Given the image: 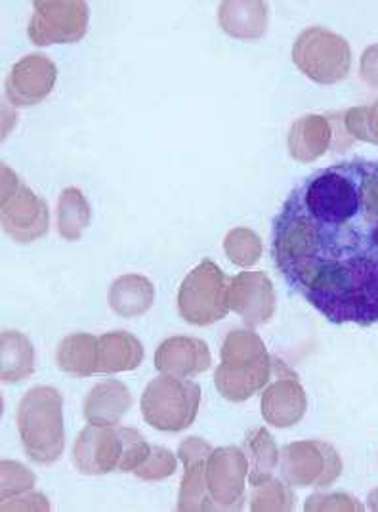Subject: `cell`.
Wrapping results in <instances>:
<instances>
[{
	"mask_svg": "<svg viewBox=\"0 0 378 512\" xmlns=\"http://www.w3.org/2000/svg\"><path fill=\"white\" fill-rule=\"evenodd\" d=\"M123 432L121 427L88 425L81 430L73 446L75 467L88 476H104L119 472L123 461Z\"/></svg>",
	"mask_w": 378,
	"mask_h": 512,
	"instance_id": "cell-11",
	"label": "cell"
},
{
	"mask_svg": "<svg viewBox=\"0 0 378 512\" xmlns=\"http://www.w3.org/2000/svg\"><path fill=\"white\" fill-rule=\"evenodd\" d=\"M230 310L249 327H260L275 314L272 279L264 272H241L230 281Z\"/></svg>",
	"mask_w": 378,
	"mask_h": 512,
	"instance_id": "cell-14",
	"label": "cell"
},
{
	"mask_svg": "<svg viewBox=\"0 0 378 512\" xmlns=\"http://www.w3.org/2000/svg\"><path fill=\"white\" fill-rule=\"evenodd\" d=\"M58 79V69L44 54H29L21 58L6 77L4 92L12 106L31 107L41 104L52 92Z\"/></svg>",
	"mask_w": 378,
	"mask_h": 512,
	"instance_id": "cell-12",
	"label": "cell"
},
{
	"mask_svg": "<svg viewBox=\"0 0 378 512\" xmlns=\"http://www.w3.org/2000/svg\"><path fill=\"white\" fill-rule=\"evenodd\" d=\"M144 362V346L126 331H111L98 337V367L96 373L113 375L134 371Z\"/></svg>",
	"mask_w": 378,
	"mask_h": 512,
	"instance_id": "cell-20",
	"label": "cell"
},
{
	"mask_svg": "<svg viewBox=\"0 0 378 512\" xmlns=\"http://www.w3.org/2000/svg\"><path fill=\"white\" fill-rule=\"evenodd\" d=\"M2 501L14 499L16 495L33 490L37 478L31 470L23 467L18 461H2Z\"/></svg>",
	"mask_w": 378,
	"mask_h": 512,
	"instance_id": "cell-29",
	"label": "cell"
},
{
	"mask_svg": "<svg viewBox=\"0 0 378 512\" xmlns=\"http://www.w3.org/2000/svg\"><path fill=\"white\" fill-rule=\"evenodd\" d=\"M224 251L235 266L249 268L260 260L264 243L262 237L252 232L251 228H233L224 239Z\"/></svg>",
	"mask_w": 378,
	"mask_h": 512,
	"instance_id": "cell-27",
	"label": "cell"
},
{
	"mask_svg": "<svg viewBox=\"0 0 378 512\" xmlns=\"http://www.w3.org/2000/svg\"><path fill=\"white\" fill-rule=\"evenodd\" d=\"M212 356L207 342L195 337H170L155 352V367L163 375L195 377L209 371Z\"/></svg>",
	"mask_w": 378,
	"mask_h": 512,
	"instance_id": "cell-17",
	"label": "cell"
},
{
	"mask_svg": "<svg viewBox=\"0 0 378 512\" xmlns=\"http://www.w3.org/2000/svg\"><path fill=\"white\" fill-rule=\"evenodd\" d=\"M155 287L140 274H126L115 279L109 287L107 302L111 310L121 318H140L153 306Z\"/></svg>",
	"mask_w": 378,
	"mask_h": 512,
	"instance_id": "cell-21",
	"label": "cell"
},
{
	"mask_svg": "<svg viewBox=\"0 0 378 512\" xmlns=\"http://www.w3.org/2000/svg\"><path fill=\"white\" fill-rule=\"evenodd\" d=\"M268 20V4L262 0H228L218 8L222 31L239 41H256L264 37Z\"/></svg>",
	"mask_w": 378,
	"mask_h": 512,
	"instance_id": "cell-19",
	"label": "cell"
},
{
	"mask_svg": "<svg viewBox=\"0 0 378 512\" xmlns=\"http://www.w3.org/2000/svg\"><path fill=\"white\" fill-rule=\"evenodd\" d=\"M279 472L294 488H327L340 478L342 459L327 442H293L279 451Z\"/></svg>",
	"mask_w": 378,
	"mask_h": 512,
	"instance_id": "cell-8",
	"label": "cell"
},
{
	"mask_svg": "<svg viewBox=\"0 0 378 512\" xmlns=\"http://www.w3.org/2000/svg\"><path fill=\"white\" fill-rule=\"evenodd\" d=\"M308 409V398L298 377L287 371L279 375L262 394V417L275 428L294 427Z\"/></svg>",
	"mask_w": 378,
	"mask_h": 512,
	"instance_id": "cell-15",
	"label": "cell"
},
{
	"mask_svg": "<svg viewBox=\"0 0 378 512\" xmlns=\"http://www.w3.org/2000/svg\"><path fill=\"white\" fill-rule=\"evenodd\" d=\"M249 459L243 449H212L207 461V488L216 511H241L245 505V478Z\"/></svg>",
	"mask_w": 378,
	"mask_h": 512,
	"instance_id": "cell-10",
	"label": "cell"
},
{
	"mask_svg": "<svg viewBox=\"0 0 378 512\" xmlns=\"http://www.w3.org/2000/svg\"><path fill=\"white\" fill-rule=\"evenodd\" d=\"M304 511H363V505L357 501L354 495L348 493H333V495H323V493H315L312 497L306 499Z\"/></svg>",
	"mask_w": 378,
	"mask_h": 512,
	"instance_id": "cell-31",
	"label": "cell"
},
{
	"mask_svg": "<svg viewBox=\"0 0 378 512\" xmlns=\"http://www.w3.org/2000/svg\"><path fill=\"white\" fill-rule=\"evenodd\" d=\"M18 430L29 459L37 465H52L65 446L63 396L52 386L31 388L18 407Z\"/></svg>",
	"mask_w": 378,
	"mask_h": 512,
	"instance_id": "cell-3",
	"label": "cell"
},
{
	"mask_svg": "<svg viewBox=\"0 0 378 512\" xmlns=\"http://www.w3.org/2000/svg\"><path fill=\"white\" fill-rule=\"evenodd\" d=\"M27 27L37 46L79 43L88 31V6L83 0H37Z\"/></svg>",
	"mask_w": 378,
	"mask_h": 512,
	"instance_id": "cell-9",
	"label": "cell"
},
{
	"mask_svg": "<svg viewBox=\"0 0 378 512\" xmlns=\"http://www.w3.org/2000/svg\"><path fill=\"white\" fill-rule=\"evenodd\" d=\"M245 453L249 459V482L258 486L273 476L279 465V449L275 446L268 428L251 430L245 438Z\"/></svg>",
	"mask_w": 378,
	"mask_h": 512,
	"instance_id": "cell-24",
	"label": "cell"
},
{
	"mask_svg": "<svg viewBox=\"0 0 378 512\" xmlns=\"http://www.w3.org/2000/svg\"><path fill=\"white\" fill-rule=\"evenodd\" d=\"M58 367L73 377H90L98 367V337L90 333H73L65 337L56 350Z\"/></svg>",
	"mask_w": 378,
	"mask_h": 512,
	"instance_id": "cell-23",
	"label": "cell"
},
{
	"mask_svg": "<svg viewBox=\"0 0 378 512\" xmlns=\"http://www.w3.org/2000/svg\"><path fill=\"white\" fill-rule=\"evenodd\" d=\"M293 62L317 85H336L350 75L352 48L325 27H308L294 41Z\"/></svg>",
	"mask_w": 378,
	"mask_h": 512,
	"instance_id": "cell-5",
	"label": "cell"
},
{
	"mask_svg": "<svg viewBox=\"0 0 378 512\" xmlns=\"http://www.w3.org/2000/svg\"><path fill=\"white\" fill-rule=\"evenodd\" d=\"M220 358L214 384L222 398L233 404L251 400L270 381L272 358L266 344L252 331L233 329L222 344Z\"/></svg>",
	"mask_w": 378,
	"mask_h": 512,
	"instance_id": "cell-2",
	"label": "cell"
},
{
	"mask_svg": "<svg viewBox=\"0 0 378 512\" xmlns=\"http://www.w3.org/2000/svg\"><path fill=\"white\" fill-rule=\"evenodd\" d=\"M48 511L50 505H48V499L42 495V493H31L27 497H21V499H12V505L10 503H2V511Z\"/></svg>",
	"mask_w": 378,
	"mask_h": 512,
	"instance_id": "cell-33",
	"label": "cell"
},
{
	"mask_svg": "<svg viewBox=\"0 0 378 512\" xmlns=\"http://www.w3.org/2000/svg\"><path fill=\"white\" fill-rule=\"evenodd\" d=\"M361 79L373 88H378V44H371L359 62Z\"/></svg>",
	"mask_w": 378,
	"mask_h": 512,
	"instance_id": "cell-32",
	"label": "cell"
},
{
	"mask_svg": "<svg viewBox=\"0 0 378 512\" xmlns=\"http://www.w3.org/2000/svg\"><path fill=\"white\" fill-rule=\"evenodd\" d=\"M0 377L4 383H20L35 371V348L20 331H4L0 337Z\"/></svg>",
	"mask_w": 378,
	"mask_h": 512,
	"instance_id": "cell-22",
	"label": "cell"
},
{
	"mask_svg": "<svg viewBox=\"0 0 378 512\" xmlns=\"http://www.w3.org/2000/svg\"><path fill=\"white\" fill-rule=\"evenodd\" d=\"M212 448L203 438H186L178 455L184 463V480L178 493V511H216V505L207 488V461Z\"/></svg>",
	"mask_w": 378,
	"mask_h": 512,
	"instance_id": "cell-13",
	"label": "cell"
},
{
	"mask_svg": "<svg viewBox=\"0 0 378 512\" xmlns=\"http://www.w3.org/2000/svg\"><path fill=\"white\" fill-rule=\"evenodd\" d=\"M132 407V396L125 383L109 379L96 384L84 398L83 413L88 425L115 427Z\"/></svg>",
	"mask_w": 378,
	"mask_h": 512,
	"instance_id": "cell-18",
	"label": "cell"
},
{
	"mask_svg": "<svg viewBox=\"0 0 378 512\" xmlns=\"http://www.w3.org/2000/svg\"><path fill=\"white\" fill-rule=\"evenodd\" d=\"M373 109H375V113H377V119H378V102H375V104H373Z\"/></svg>",
	"mask_w": 378,
	"mask_h": 512,
	"instance_id": "cell-35",
	"label": "cell"
},
{
	"mask_svg": "<svg viewBox=\"0 0 378 512\" xmlns=\"http://www.w3.org/2000/svg\"><path fill=\"white\" fill-rule=\"evenodd\" d=\"M251 509L254 512H287L293 511L296 495L291 486L283 480L270 478L258 486H252Z\"/></svg>",
	"mask_w": 378,
	"mask_h": 512,
	"instance_id": "cell-26",
	"label": "cell"
},
{
	"mask_svg": "<svg viewBox=\"0 0 378 512\" xmlns=\"http://www.w3.org/2000/svg\"><path fill=\"white\" fill-rule=\"evenodd\" d=\"M287 146L298 163H314L331 150V146L340 151L335 119L333 123L325 115H304L296 119L287 134Z\"/></svg>",
	"mask_w": 378,
	"mask_h": 512,
	"instance_id": "cell-16",
	"label": "cell"
},
{
	"mask_svg": "<svg viewBox=\"0 0 378 512\" xmlns=\"http://www.w3.org/2000/svg\"><path fill=\"white\" fill-rule=\"evenodd\" d=\"M176 465V457L170 449L155 446L149 451L146 461L134 470V474L144 482H159L170 478L176 472Z\"/></svg>",
	"mask_w": 378,
	"mask_h": 512,
	"instance_id": "cell-28",
	"label": "cell"
},
{
	"mask_svg": "<svg viewBox=\"0 0 378 512\" xmlns=\"http://www.w3.org/2000/svg\"><path fill=\"white\" fill-rule=\"evenodd\" d=\"M178 312L197 327H207L230 314V283L212 260H203L182 281Z\"/></svg>",
	"mask_w": 378,
	"mask_h": 512,
	"instance_id": "cell-6",
	"label": "cell"
},
{
	"mask_svg": "<svg viewBox=\"0 0 378 512\" xmlns=\"http://www.w3.org/2000/svg\"><path fill=\"white\" fill-rule=\"evenodd\" d=\"M201 406V386L172 375H161L142 394L147 425L161 432H182L193 425Z\"/></svg>",
	"mask_w": 378,
	"mask_h": 512,
	"instance_id": "cell-4",
	"label": "cell"
},
{
	"mask_svg": "<svg viewBox=\"0 0 378 512\" xmlns=\"http://www.w3.org/2000/svg\"><path fill=\"white\" fill-rule=\"evenodd\" d=\"M272 256L294 293L331 323H378V161L304 178L273 220Z\"/></svg>",
	"mask_w": 378,
	"mask_h": 512,
	"instance_id": "cell-1",
	"label": "cell"
},
{
	"mask_svg": "<svg viewBox=\"0 0 378 512\" xmlns=\"http://www.w3.org/2000/svg\"><path fill=\"white\" fill-rule=\"evenodd\" d=\"M90 224V205L79 188H65L58 201V232L67 241H79Z\"/></svg>",
	"mask_w": 378,
	"mask_h": 512,
	"instance_id": "cell-25",
	"label": "cell"
},
{
	"mask_svg": "<svg viewBox=\"0 0 378 512\" xmlns=\"http://www.w3.org/2000/svg\"><path fill=\"white\" fill-rule=\"evenodd\" d=\"M367 505L371 511L378 512V490H373L367 497Z\"/></svg>",
	"mask_w": 378,
	"mask_h": 512,
	"instance_id": "cell-34",
	"label": "cell"
},
{
	"mask_svg": "<svg viewBox=\"0 0 378 512\" xmlns=\"http://www.w3.org/2000/svg\"><path fill=\"white\" fill-rule=\"evenodd\" d=\"M2 228L18 243H33L48 232V205L8 165H2Z\"/></svg>",
	"mask_w": 378,
	"mask_h": 512,
	"instance_id": "cell-7",
	"label": "cell"
},
{
	"mask_svg": "<svg viewBox=\"0 0 378 512\" xmlns=\"http://www.w3.org/2000/svg\"><path fill=\"white\" fill-rule=\"evenodd\" d=\"M121 432H123L125 449H123V461H121L119 472H134L146 461L151 446L136 428L121 427Z\"/></svg>",
	"mask_w": 378,
	"mask_h": 512,
	"instance_id": "cell-30",
	"label": "cell"
}]
</instances>
